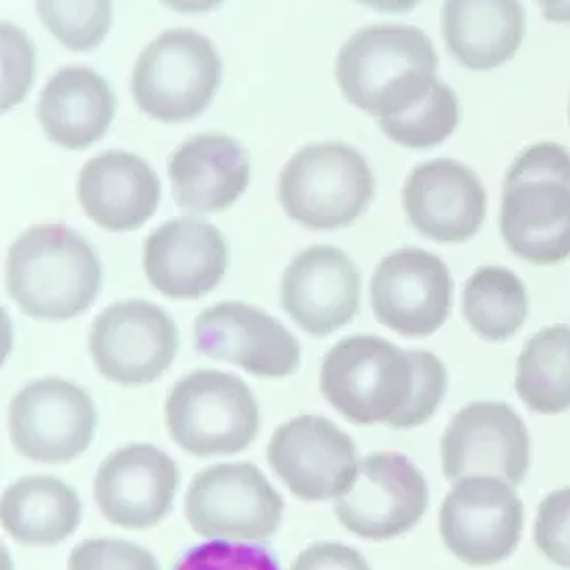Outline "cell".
Here are the masks:
<instances>
[{"instance_id":"33","label":"cell","mask_w":570,"mask_h":570,"mask_svg":"<svg viewBox=\"0 0 570 570\" xmlns=\"http://www.w3.org/2000/svg\"><path fill=\"white\" fill-rule=\"evenodd\" d=\"M36 50L30 36L2 21V110L21 102L33 81Z\"/></svg>"},{"instance_id":"4","label":"cell","mask_w":570,"mask_h":570,"mask_svg":"<svg viewBox=\"0 0 570 570\" xmlns=\"http://www.w3.org/2000/svg\"><path fill=\"white\" fill-rule=\"evenodd\" d=\"M500 233L512 254L533 266L570 257V151L541 141L521 151L504 177Z\"/></svg>"},{"instance_id":"29","label":"cell","mask_w":570,"mask_h":570,"mask_svg":"<svg viewBox=\"0 0 570 570\" xmlns=\"http://www.w3.org/2000/svg\"><path fill=\"white\" fill-rule=\"evenodd\" d=\"M36 11L60 45L76 52H90L102 45L112 23L110 2H36Z\"/></svg>"},{"instance_id":"10","label":"cell","mask_w":570,"mask_h":570,"mask_svg":"<svg viewBox=\"0 0 570 570\" xmlns=\"http://www.w3.org/2000/svg\"><path fill=\"white\" fill-rule=\"evenodd\" d=\"M525 504L507 481H456L440 507V538L469 567L509 560L523 535Z\"/></svg>"},{"instance_id":"9","label":"cell","mask_w":570,"mask_h":570,"mask_svg":"<svg viewBox=\"0 0 570 570\" xmlns=\"http://www.w3.org/2000/svg\"><path fill=\"white\" fill-rule=\"evenodd\" d=\"M90 353L106 380L127 389L146 386L173 365L179 353V328L151 301H119L96 315Z\"/></svg>"},{"instance_id":"5","label":"cell","mask_w":570,"mask_h":570,"mask_svg":"<svg viewBox=\"0 0 570 570\" xmlns=\"http://www.w3.org/2000/svg\"><path fill=\"white\" fill-rule=\"evenodd\" d=\"M374 173L341 141L309 144L283 166L278 199L286 216L314 230L351 226L374 199Z\"/></svg>"},{"instance_id":"13","label":"cell","mask_w":570,"mask_h":570,"mask_svg":"<svg viewBox=\"0 0 570 570\" xmlns=\"http://www.w3.org/2000/svg\"><path fill=\"white\" fill-rule=\"evenodd\" d=\"M430 507V485L420 466L401 452H374L334 504V514L360 540L399 538L420 523Z\"/></svg>"},{"instance_id":"28","label":"cell","mask_w":570,"mask_h":570,"mask_svg":"<svg viewBox=\"0 0 570 570\" xmlns=\"http://www.w3.org/2000/svg\"><path fill=\"white\" fill-rule=\"evenodd\" d=\"M382 134L411 150H430L442 146L461 122L459 96L451 86L438 81L432 94L394 119L377 120Z\"/></svg>"},{"instance_id":"6","label":"cell","mask_w":570,"mask_h":570,"mask_svg":"<svg viewBox=\"0 0 570 570\" xmlns=\"http://www.w3.org/2000/svg\"><path fill=\"white\" fill-rule=\"evenodd\" d=\"M166 430L194 456H228L245 451L259 434V409L252 389L237 375L196 370L170 389Z\"/></svg>"},{"instance_id":"27","label":"cell","mask_w":570,"mask_h":570,"mask_svg":"<svg viewBox=\"0 0 570 570\" xmlns=\"http://www.w3.org/2000/svg\"><path fill=\"white\" fill-rule=\"evenodd\" d=\"M463 314L483 341L504 343L523 328L529 315L525 283L500 266H481L466 278Z\"/></svg>"},{"instance_id":"23","label":"cell","mask_w":570,"mask_h":570,"mask_svg":"<svg viewBox=\"0 0 570 570\" xmlns=\"http://www.w3.org/2000/svg\"><path fill=\"white\" fill-rule=\"evenodd\" d=\"M117 98L90 67H65L50 77L38 100V120L48 139L67 150H86L106 136Z\"/></svg>"},{"instance_id":"31","label":"cell","mask_w":570,"mask_h":570,"mask_svg":"<svg viewBox=\"0 0 570 570\" xmlns=\"http://www.w3.org/2000/svg\"><path fill=\"white\" fill-rule=\"evenodd\" d=\"M533 541L556 567L570 570V485L558 488L541 500Z\"/></svg>"},{"instance_id":"17","label":"cell","mask_w":570,"mask_h":570,"mask_svg":"<svg viewBox=\"0 0 570 570\" xmlns=\"http://www.w3.org/2000/svg\"><path fill=\"white\" fill-rule=\"evenodd\" d=\"M180 483L177 463L151 444H129L110 452L98 466L94 498L106 521L141 531L173 511Z\"/></svg>"},{"instance_id":"21","label":"cell","mask_w":570,"mask_h":570,"mask_svg":"<svg viewBox=\"0 0 570 570\" xmlns=\"http://www.w3.org/2000/svg\"><path fill=\"white\" fill-rule=\"evenodd\" d=\"M163 185L136 154L108 150L90 158L77 179V199L91 223L112 233L136 230L158 210Z\"/></svg>"},{"instance_id":"18","label":"cell","mask_w":570,"mask_h":570,"mask_svg":"<svg viewBox=\"0 0 570 570\" xmlns=\"http://www.w3.org/2000/svg\"><path fill=\"white\" fill-rule=\"evenodd\" d=\"M281 299L299 328L317 338L331 336L360 314V271L343 249L312 245L288 264Z\"/></svg>"},{"instance_id":"30","label":"cell","mask_w":570,"mask_h":570,"mask_svg":"<svg viewBox=\"0 0 570 570\" xmlns=\"http://www.w3.org/2000/svg\"><path fill=\"white\" fill-rule=\"evenodd\" d=\"M69 570H160L150 550L134 541L96 540L81 541L73 548L67 562Z\"/></svg>"},{"instance_id":"22","label":"cell","mask_w":570,"mask_h":570,"mask_svg":"<svg viewBox=\"0 0 570 570\" xmlns=\"http://www.w3.org/2000/svg\"><path fill=\"white\" fill-rule=\"evenodd\" d=\"M166 168L177 206L196 214L230 208L252 179L249 151L225 134H199L183 141Z\"/></svg>"},{"instance_id":"14","label":"cell","mask_w":570,"mask_h":570,"mask_svg":"<svg viewBox=\"0 0 570 570\" xmlns=\"http://www.w3.org/2000/svg\"><path fill=\"white\" fill-rule=\"evenodd\" d=\"M454 281L442 257L403 247L382 257L370 283L375 320L405 338H425L444 326Z\"/></svg>"},{"instance_id":"24","label":"cell","mask_w":570,"mask_h":570,"mask_svg":"<svg viewBox=\"0 0 570 570\" xmlns=\"http://www.w3.org/2000/svg\"><path fill=\"white\" fill-rule=\"evenodd\" d=\"M525 30V7L517 0H451L442 7L446 48L471 71H492L509 62Z\"/></svg>"},{"instance_id":"1","label":"cell","mask_w":570,"mask_h":570,"mask_svg":"<svg viewBox=\"0 0 570 570\" xmlns=\"http://www.w3.org/2000/svg\"><path fill=\"white\" fill-rule=\"evenodd\" d=\"M320 391L355 425L413 430L442 405L449 372L432 351H405L382 336L355 334L324 355Z\"/></svg>"},{"instance_id":"15","label":"cell","mask_w":570,"mask_h":570,"mask_svg":"<svg viewBox=\"0 0 570 570\" xmlns=\"http://www.w3.org/2000/svg\"><path fill=\"white\" fill-rule=\"evenodd\" d=\"M268 463L288 492L305 502L338 500L361 465L353 438L320 415L283 423L271 438Z\"/></svg>"},{"instance_id":"16","label":"cell","mask_w":570,"mask_h":570,"mask_svg":"<svg viewBox=\"0 0 570 570\" xmlns=\"http://www.w3.org/2000/svg\"><path fill=\"white\" fill-rule=\"evenodd\" d=\"M196 351L239 365L259 377H286L301 365V345L293 332L247 303L225 301L196 317Z\"/></svg>"},{"instance_id":"32","label":"cell","mask_w":570,"mask_h":570,"mask_svg":"<svg viewBox=\"0 0 570 570\" xmlns=\"http://www.w3.org/2000/svg\"><path fill=\"white\" fill-rule=\"evenodd\" d=\"M173 570H281L274 556L256 546L214 540L191 548Z\"/></svg>"},{"instance_id":"26","label":"cell","mask_w":570,"mask_h":570,"mask_svg":"<svg viewBox=\"0 0 570 570\" xmlns=\"http://www.w3.org/2000/svg\"><path fill=\"white\" fill-rule=\"evenodd\" d=\"M514 389L533 413L560 415L570 409V326L535 332L519 360Z\"/></svg>"},{"instance_id":"2","label":"cell","mask_w":570,"mask_h":570,"mask_svg":"<svg viewBox=\"0 0 570 570\" xmlns=\"http://www.w3.org/2000/svg\"><path fill=\"white\" fill-rule=\"evenodd\" d=\"M334 71L346 100L377 120L405 115L440 81L430 36L403 23L355 31L338 50Z\"/></svg>"},{"instance_id":"12","label":"cell","mask_w":570,"mask_h":570,"mask_svg":"<svg viewBox=\"0 0 570 570\" xmlns=\"http://www.w3.org/2000/svg\"><path fill=\"white\" fill-rule=\"evenodd\" d=\"M98 411L90 394L62 377L31 382L9 406V434L26 459L62 465L90 449Z\"/></svg>"},{"instance_id":"7","label":"cell","mask_w":570,"mask_h":570,"mask_svg":"<svg viewBox=\"0 0 570 570\" xmlns=\"http://www.w3.org/2000/svg\"><path fill=\"white\" fill-rule=\"evenodd\" d=\"M223 79V60L210 40L194 30H166L136 60V105L160 122L197 119L212 105Z\"/></svg>"},{"instance_id":"25","label":"cell","mask_w":570,"mask_h":570,"mask_svg":"<svg viewBox=\"0 0 570 570\" xmlns=\"http://www.w3.org/2000/svg\"><path fill=\"white\" fill-rule=\"evenodd\" d=\"M0 521L17 543L57 546L81 523V500L69 483L57 478H23L4 490Z\"/></svg>"},{"instance_id":"34","label":"cell","mask_w":570,"mask_h":570,"mask_svg":"<svg viewBox=\"0 0 570 570\" xmlns=\"http://www.w3.org/2000/svg\"><path fill=\"white\" fill-rule=\"evenodd\" d=\"M288 570H372L353 548L336 541H320L305 548Z\"/></svg>"},{"instance_id":"8","label":"cell","mask_w":570,"mask_h":570,"mask_svg":"<svg viewBox=\"0 0 570 570\" xmlns=\"http://www.w3.org/2000/svg\"><path fill=\"white\" fill-rule=\"evenodd\" d=\"M285 500L252 463L199 471L185 495V517L202 538L268 541L278 531Z\"/></svg>"},{"instance_id":"3","label":"cell","mask_w":570,"mask_h":570,"mask_svg":"<svg viewBox=\"0 0 570 570\" xmlns=\"http://www.w3.org/2000/svg\"><path fill=\"white\" fill-rule=\"evenodd\" d=\"M7 288L23 314L65 322L83 314L100 295L102 264L71 226H31L9 247Z\"/></svg>"},{"instance_id":"11","label":"cell","mask_w":570,"mask_h":570,"mask_svg":"<svg viewBox=\"0 0 570 570\" xmlns=\"http://www.w3.org/2000/svg\"><path fill=\"white\" fill-rule=\"evenodd\" d=\"M444 478H495L512 488L531 466V435L525 421L507 403L475 401L463 406L440 442Z\"/></svg>"},{"instance_id":"20","label":"cell","mask_w":570,"mask_h":570,"mask_svg":"<svg viewBox=\"0 0 570 570\" xmlns=\"http://www.w3.org/2000/svg\"><path fill=\"white\" fill-rule=\"evenodd\" d=\"M228 245L223 233L204 220L173 218L144 245V271L168 299L196 301L225 276Z\"/></svg>"},{"instance_id":"19","label":"cell","mask_w":570,"mask_h":570,"mask_svg":"<svg viewBox=\"0 0 570 570\" xmlns=\"http://www.w3.org/2000/svg\"><path fill=\"white\" fill-rule=\"evenodd\" d=\"M409 223L425 239L465 243L480 233L488 194L473 168L452 158L415 166L403 187Z\"/></svg>"}]
</instances>
